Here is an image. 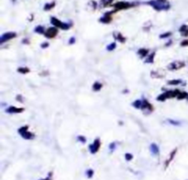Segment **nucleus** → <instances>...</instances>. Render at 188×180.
<instances>
[{"mask_svg":"<svg viewBox=\"0 0 188 180\" xmlns=\"http://www.w3.org/2000/svg\"><path fill=\"white\" fill-rule=\"evenodd\" d=\"M146 4L150 5L152 7L157 11H161V10H168L170 8V4L167 1H162V0H151L146 2Z\"/></svg>","mask_w":188,"mask_h":180,"instance_id":"nucleus-1","label":"nucleus"},{"mask_svg":"<svg viewBox=\"0 0 188 180\" xmlns=\"http://www.w3.org/2000/svg\"><path fill=\"white\" fill-rule=\"evenodd\" d=\"M180 90L178 89H174V90H167L166 92H164L163 94L158 96L157 100L158 101H164L167 98H177L178 95L180 94Z\"/></svg>","mask_w":188,"mask_h":180,"instance_id":"nucleus-2","label":"nucleus"},{"mask_svg":"<svg viewBox=\"0 0 188 180\" xmlns=\"http://www.w3.org/2000/svg\"><path fill=\"white\" fill-rule=\"evenodd\" d=\"M51 24H52L54 27L59 28V29L63 30V31H66V30L70 29V27H71L70 24L64 23V22H63V21L59 20L58 18H56L55 17H51Z\"/></svg>","mask_w":188,"mask_h":180,"instance_id":"nucleus-3","label":"nucleus"},{"mask_svg":"<svg viewBox=\"0 0 188 180\" xmlns=\"http://www.w3.org/2000/svg\"><path fill=\"white\" fill-rule=\"evenodd\" d=\"M134 4L132 3H129V2H124V1H120V2H118L116 4L113 5L115 10L114 12H117V11H119V10H123V9H128L131 7H133Z\"/></svg>","mask_w":188,"mask_h":180,"instance_id":"nucleus-4","label":"nucleus"},{"mask_svg":"<svg viewBox=\"0 0 188 180\" xmlns=\"http://www.w3.org/2000/svg\"><path fill=\"white\" fill-rule=\"evenodd\" d=\"M28 129H29V126H23V127L18 129V132L21 135V137L24 138L25 140H32V139H34L35 135L32 132L28 131Z\"/></svg>","mask_w":188,"mask_h":180,"instance_id":"nucleus-5","label":"nucleus"},{"mask_svg":"<svg viewBox=\"0 0 188 180\" xmlns=\"http://www.w3.org/2000/svg\"><path fill=\"white\" fill-rule=\"evenodd\" d=\"M17 36V34L15 32H7L4 33L1 37H0V44H3L4 42L10 41L12 39H14Z\"/></svg>","mask_w":188,"mask_h":180,"instance_id":"nucleus-6","label":"nucleus"},{"mask_svg":"<svg viewBox=\"0 0 188 180\" xmlns=\"http://www.w3.org/2000/svg\"><path fill=\"white\" fill-rule=\"evenodd\" d=\"M185 66H186V64L184 62H182V61H174V62H172V64H170L168 66V69L172 70V71H173V70H179V69L183 68Z\"/></svg>","mask_w":188,"mask_h":180,"instance_id":"nucleus-7","label":"nucleus"},{"mask_svg":"<svg viewBox=\"0 0 188 180\" xmlns=\"http://www.w3.org/2000/svg\"><path fill=\"white\" fill-rule=\"evenodd\" d=\"M58 34V29L56 27H51V28H49L47 31L44 33V36L48 38V39H52L54 38L56 35Z\"/></svg>","mask_w":188,"mask_h":180,"instance_id":"nucleus-8","label":"nucleus"},{"mask_svg":"<svg viewBox=\"0 0 188 180\" xmlns=\"http://www.w3.org/2000/svg\"><path fill=\"white\" fill-rule=\"evenodd\" d=\"M100 145H101V143H100V140L99 139H95L94 141V143L92 144L89 145V151L91 153H95L98 152L99 148H100Z\"/></svg>","mask_w":188,"mask_h":180,"instance_id":"nucleus-9","label":"nucleus"},{"mask_svg":"<svg viewBox=\"0 0 188 180\" xmlns=\"http://www.w3.org/2000/svg\"><path fill=\"white\" fill-rule=\"evenodd\" d=\"M113 13H114V11H112V12H107L104 16L102 17L99 19V21L102 22V23H104V24H108V23H109L110 21L112 20L111 15H112Z\"/></svg>","mask_w":188,"mask_h":180,"instance_id":"nucleus-10","label":"nucleus"},{"mask_svg":"<svg viewBox=\"0 0 188 180\" xmlns=\"http://www.w3.org/2000/svg\"><path fill=\"white\" fill-rule=\"evenodd\" d=\"M23 111H24L23 108H17V107H14V106H11L8 109H7V112L10 113V114H13V113H21Z\"/></svg>","mask_w":188,"mask_h":180,"instance_id":"nucleus-11","label":"nucleus"},{"mask_svg":"<svg viewBox=\"0 0 188 180\" xmlns=\"http://www.w3.org/2000/svg\"><path fill=\"white\" fill-rule=\"evenodd\" d=\"M142 102H143V104H142V108H141L142 110H144V111H149V112H151V111L153 110L152 106V105H151V104H150L146 99H143Z\"/></svg>","mask_w":188,"mask_h":180,"instance_id":"nucleus-12","label":"nucleus"},{"mask_svg":"<svg viewBox=\"0 0 188 180\" xmlns=\"http://www.w3.org/2000/svg\"><path fill=\"white\" fill-rule=\"evenodd\" d=\"M150 151H151V153H152L153 155H158L159 153H160L159 147L157 146V144H151V146H150Z\"/></svg>","mask_w":188,"mask_h":180,"instance_id":"nucleus-13","label":"nucleus"},{"mask_svg":"<svg viewBox=\"0 0 188 180\" xmlns=\"http://www.w3.org/2000/svg\"><path fill=\"white\" fill-rule=\"evenodd\" d=\"M179 32H180V33L182 34V36H184V37H187L188 36V26L187 25H186V24L182 25V26H181V28H180V30H179Z\"/></svg>","mask_w":188,"mask_h":180,"instance_id":"nucleus-14","label":"nucleus"},{"mask_svg":"<svg viewBox=\"0 0 188 180\" xmlns=\"http://www.w3.org/2000/svg\"><path fill=\"white\" fill-rule=\"evenodd\" d=\"M113 36H114V38H115L116 40H118V41H120V42H122V43L126 41L125 38H124V37H123V36H122L119 32H114L113 33Z\"/></svg>","mask_w":188,"mask_h":180,"instance_id":"nucleus-15","label":"nucleus"},{"mask_svg":"<svg viewBox=\"0 0 188 180\" xmlns=\"http://www.w3.org/2000/svg\"><path fill=\"white\" fill-rule=\"evenodd\" d=\"M177 153V149H174L173 151H172V153H171V154H170V157L167 159V161L165 162V167H167L168 166V164H170L171 162H172V160L174 158V155H175V153Z\"/></svg>","mask_w":188,"mask_h":180,"instance_id":"nucleus-16","label":"nucleus"},{"mask_svg":"<svg viewBox=\"0 0 188 180\" xmlns=\"http://www.w3.org/2000/svg\"><path fill=\"white\" fill-rule=\"evenodd\" d=\"M138 53H139V55L141 56V57H147L148 55H149V50L148 49H144V48H142V49H140L138 51Z\"/></svg>","mask_w":188,"mask_h":180,"instance_id":"nucleus-17","label":"nucleus"},{"mask_svg":"<svg viewBox=\"0 0 188 180\" xmlns=\"http://www.w3.org/2000/svg\"><path fill=\"white\" fill-rule=\"evenodd\" d=\"M142 104H143L142 100L137 99V100H135V101L132 103V106H133L134 108H136V109H141V108H142Z\"/></svg>","mask_w":188,"mask_h":180,"instance_id":"nucleus-18","label":"nucleus"},{"mask_svg":"<svg viewBox=\"0 0 188 180\" xmlns=\"http://www.w3.org/2000/svg\"><path fill=\"white\" fill-rule=\"evenodd\" d=\"M154 56H155V52H152V53L149 54V55L147 56V58H146L145 63H148V64H152V63H153Z\"/></svg>","mask_w":188,"mask_h":180,"instance_id":"nucleus-19","label":"nucleus"},{"mask_svg":"<svg viewBox=\"0 0 188 180\" xmlns=\"http://www.w3.org/2000/svg\"><path fill=\"white\" fill-rule=\"evenodd\" d=\"M102 87H103V85L100 82H95L93 85V90L94 91H100Z\"/></svg>","mask_w":188,"mask_h":180,"instance_id":"nucleus-20","label":"nucleus"},{"mask_svg":"<svg viewBox=\"0 0 188 180\" xmlns=\"http://www.w3.org/2000/svg\"><path fill=\"white\" fill-rule=\"evenodd\" d=\"M45 29L42 27V26H37L36 28H35V32L37 33H40V34H44L45 33Z\"/></svg>","mask_w":188,"mask_h":180,"instance_id":"nucleus-21","label":"nucleus"},{"mask_svg":"<svg viewBox=\"0 0 188 180\" xmlns=\"http://www.w3.org/2000/svg\"><path fill=\"white\" fill-rule=\"evenodd\" d=\"M17 72L20 73V74H28L30 72V68H28V67H19L17 69Z\"/></svg>","mask_w":188,"mask_h":180,"instance_id":"nucleus-22","label":"nucleus"},{"mask_svg":"<svg viewBox=\"0 0 188 180\" xmlns=\"http://www.w3.org/2000/svg\"><path fill=\"white\" fill-rule=\"evenodd\" d=\"M54 6H55V2H51V3H47L45 6H44V10H50V9H51V8H53L54 7Z\"/></svg>","mask_w":188,"mask_h":180,"instance_id":"nucleus-23","label":"nucleus"},{"mask_svg":"<svg viewBox=\"0 0 188 180\" xmlns=\"http://www.w3.org/2000/svg\"><path fill=\"white\" fill-rule=\"evenodd\" d=\"M113 1H114V0H101V5H102L103 7H108L109 5L112 4Z\"/></svg>","mask_w":188,"mask_h":180,"instance_id":"nucleus-24","label":"nucleus"},{"mask_svg":"<svg viewBox=\"0 0 188 180\" xmlns=\"http://www.w3.org/2000/svg\"><path fill=\"white\" fill-rule=\"evenodd\" d=\"M181 83H182V80H180V79H174V80H170V81H168V85H180Z\"/></svg>","mask_w":188,"mask_h":180,"instance_id":"nucleus-25","label":"nucleus"},{"mask_svg":"<svg viewBox=\"0 0 188 180\" xmlns=\"http://www.w3.org/2000/svg\"><path fill=\"white\" fill-rule=\"evenodd\" d=\"M85 174H86V177H87L88 178H93V176H94V172L93 169H88V170H86Z\"/></svg>","mask_w":188,"mask_h":180,"instance_id":"nucleus-26","label":"nucleus"},{"mask_svg":"<svg viewBox=\"0 0 188 180\" xmlns=\"http://www.w3.org/2000/svg\"><path fill=\"white\" fill-rule=\"evenodd\" d=\"M188 98V94L186 92H180V94L177 97L178 99H185V98Z\"/></svg>","mask_w":188,"mask_h":180,"instance_id":"nucleus-27","label":"nucleus"},{"mask_svg":"<svg viewBox=\"0 0 188 180\" xmlns=\"http://www.w3.org/2000/svg\"><path fill=\"white\" fill-rule=\"evenodd\" d=\"M116 47H117V44H116V42H112V43H110L109 45H108V47H107V50L108 51H113V50L116 49Z\"/></svg>","mask_w":188,"mask_h":180,"instance_id":"nucleus-28","label":"nucleus"},{"mask_svg":"<svg viewBox=\"0 0 188 180\" xmlns=\"http://www.w3.org/2000/svg\"><path fill=\"white\" fill-rule=\"evenodd\" d=\"M125 159L127 161H131L132 159H133V155L131 154V153H126L125 154Z\"/></svg>","mask_w":188,"mask_h":180,"instance_id":"nucleus-29","label":"nucleus"},{"mask_svg":"<svg viewBox=\"0 0 188 180\" xmlns=\"http://www.w3.org/2000/svg\"><path fill=\"white\" fill-rule=\"evenodd\" d=\"M171 35H172V33L171 32H166V33H164V34H161V35L160 36V38H161V39H164V38H169Z\"/></svg>","mask_w":188,"mask_h":180,"instance_id":"nucleus-30","label":"nucleus"},{"mask_svg":"<svg viewBox=\"0 0 188 180\" xmlns=\"http://www.w3.org/2000/svg\"><path fill=\"white\" fill-rule=\"evenodd\" d=\"M77 139H78V141L82 142L83 144H84V143L86 142V139H85L84 136H78V137H77Z\"/></svg>","mask_w":188,"mask_h":180,"instance_id":"nucleus-31","label":"nucleus"},{"mask_svg":"<svg viewBox=\"0 0 188 180\" xmlns=\"http://www.w3.org/2000/svg\"><path fill=\"white\" fill-rule=\"evenodd\" d=\"M109 149L111 151H114L116 149V143H112L111 144H109Z\"/></svg>","mask_w":188,"mask_h":180,"instance_id":"nucleus-32","label":"nucleus"},{"mask_svg":"<svg viewBox=\"0 0 188 180\" xmlns=\"http://www.w3.org/2000/svg\"><path fill=\"white\" fill-rule=\"evenodd\" d=\"M181 46H188V40H185L181 42Z\"/></svg>","mask_w":188,"mask_h":180,"instance_id":"nucleus-33","label":"nucleus"},{"mask_svg":"<svg viewBox=\"0 0 188 180\" xmlns=\"http://www.w3.org/2000/svg\"><path fill=\"white\" fill-rule=\"evenodd\" d=\"M75 39L73 37V38H71L70 39V41H69V44H73V43H75Z\"/></svg>","mask_w":188,"mask_h":180,"instance_id":"nucleus-34","label":"nucleus"},{"mask_svg":"<svg viewBox=\"0 0 188 180\" xmlns=\"http://www.w3.org/2000/svg\"><path fill=\"white\" fill-rule=\"evenodd\" d=\"M48 46H49V43H48V42H44V43L41 44V48H47Z\"/></svg>","mask_w":188,"mask_h":180,"instance_id":"nucleus-35","label":"nucleus"},{"mask_svg":"<svg viewBox=\"0 0 188 180\" xmlns=\"http://www.w3.org/2000/svg\"><path fill=\"white\" fill-rule=\"evenodd\" d=\"M17 100H18L19 102H23V98H21V96H17Z\"/></svg>","mask_w":188,"mask_h":180,"instance_id":"nucleus-36","label":"nucleus"},{"mask_svg":"<svg viewBox=\"0 0 188 180\" xmlns=\"http://www.w3.org/2000/svg\"><path fill=\"white\" fill-rule=\"evenodd\" d=\"M170 122L172 123V124H174V125H179V124H180L179 122H177V121H172V120H170Z\"/></svg>","mask_w":188,"mask_h":180,"instance_id":"nucleus-37","label":"nucleus"},{"mask_svg":"<svg viewBox=\"0 0 188 180\" xmlns=\"http://www.w3.org/2000/svg\"><path fill=\"white\" fill-rule=\"evenodd\" d=\"M51 173H50V175H49V177L48 178H43V179H40V180H51Z\"/></svg>","mask_w":188,"mask_h":180,"instance_id":"nucleus-38","label":"nucleus"},{"mask_svg":"<svg viewBox=\"0 0 188 180\" xmlns=\"http://www.w3.org/2000/svg\"><path fill=\"white\" fill-rule=\"evenodd\" d=\"M162 1H166V0H162Z\"/></svg>","mask_w":188,"mask_h":180,"instance_id":"nucleus-39","label":"nucleus"}]
</instances>
